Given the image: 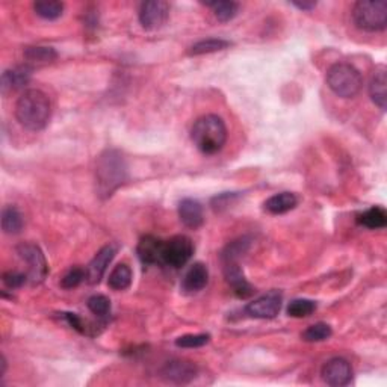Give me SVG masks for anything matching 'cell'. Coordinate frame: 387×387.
<instances>
[{
	"instance_id": "cell-1",
	"label": "cell",
	"mask_w": 387,
	"mask_h": 387,
	"mask_svg": "<svg viewBox=\"0 0 387 387\" xmlns=\"http://www.w3.org/2000/svg\"><path fill=\"white\" fill-rule=\"evenodd\" d=\"M52 115L49 97L39 90H28L15 105V117L23 128L30 132L43 130Z\"/></svg>"
},
{
	"instance_id": "cell-2",
	"label": "cell",
	"mask_w": 387,
	"mask_h": 387,
	"mask_svg": "<svg viewBox=\"0 0 387 387\" xmlns=\"http://www.w3.org/2000/svg\"><path fill=\"white\" fill-rule=\"evenodd\" d=\"M128 179V165L117 150H106L96 167V188L101 199H108Z\"/></svg>"
},
{
	"instance_id": "cell-3",
	"label": "cell",
	"mask_w": 387,
	"mask_h": 387,
	"mask_svg": "<svg viewBox=\"0 0 387 387\" xmlns=\"http://www.w3.org/2000/svg\"><path fill=\"white\" fill-rule=\"evenodd\" d=\"M191 138L201 153H219L227 141V128L223 118L218 115H204L199 118L191 130Z\"/></svg>"
},
{
	"instance_id": "cell-4",
	"label": "cell",
	"mask_w": 387,
	"mask_h": 387,
	"mask_svg": "<svg viewBox=\"0 0 387 387\" xmlns=\"http://www.w3.org/2000/svg\"><path fill=\"white\" fill-rule=\"evenodd\" d=\"M327 85L337 97L353 99L363 86L360 71L346 62H337L327 71Z\"/></svg>"
},
{
	"instance_id": "cell-5",
	"label": "cell",
	"mask_w": 387,
	"mask_h": 387,
	"mask_svg": "<svg viewBox=\"0 0 387 387\" xmlns=\"http://www.w3.org/2000/svg\"><path fill=\"white\" fill-rule=\"evenodd\" d=\"M353 19L359 29L366 32H380L387 26V2H357L354 5Z\"/></svg>"
},
{
	"instance_id": "cell-6",
	"label": "cell",
	"mask_w": 387,
	"mask_h": 387,
	"mask_svg": "<svg viewBox=\"0 0 387 387\" xmlns=\"http://www.w3.org/2000/svg\"><path fill=\"white\" fill-rule=\"evenodd\" d=\"M194 255V244L188 236L179 235L163 244L162 260L172 268L185 266Z\"/></svg>"
},
{
	"instance_id": "cell-7",
	"label": "cell",
	"mask_w": 387,
	"mask_h": 387,
	"mask_svg": "<svg viewBox=\"0 0 387 387\" xmlns=\"http://www.w3.org/2000/svg\"><path fill=\"white\" fill-rule=\"evenodd\" d=\"M17 252L29 266L28 280L32 284L41 283L46 279L47 272H49V266H47L43 251L34 244H21L17 247Z\"/></svg>"
},
{
	"instance_id": "cell-8",
	"label": "cell",
	"mask_w": 387,
	"mask_h": 387,
	"mask_svg": "<svg viewBox=\"0 0 387 387\" xmlns=\"http://www.w3.org/2000/svg\"><path fill=\"white\" fill-rule=\"evenodd\" d=\"M283 295L279 290H271L268 294L259 297L255 301H251L246 312L248 317L256 319H272L277 317L281 309Z\"/></svg>"
},
{
	"instance_id": "cell-9",
	"label": "cell",
	"mask_w": 387,
	"mask_h": 387,
	"mask_svg": "<svg viewBox=\"0 0 387 387\" xmlns=\"http://www.w3.org/2000/svg\"><path fill=\"white\" fill-rule=\"evenodd\" d=\"M170 17V5L163 0H150L139 6V21L144 29L156 30L162 28Z\"/></svg>"
},
{
	"instance_id": "cell-10",
	"label": "cell",
	"mask_w": 387,
	"mask_h": 387,
	"mask_svg": "<svg viewBox=\"0 0 387 387\" xmlns=\"http://www.w3.org/2000/svg\"><path fill=\"white\" fill-rule=\"evenodd\" d=\"M322 380L333 387L348 386L353 380V368L350 361L342 357L328 360L322 368Z\"/></svg>"
},
{
	"instance_id": "cell-11",
	"label": "cell",
	"mask_w": 387,
	"mask_h": 387,
	"mask_svg": "<svg viewBox=\"0 0 387 387\" xmlns=\"http://www.w3.org/2000/svg\"><path fill=\"white\" fill-rule=\"evenodd\" d=\"M199 369L192 361L188 360H171L167 361L161 369V377L165 381L176 384H188L195 380Z\"/></svg>"
},
{
	"instance_id": "cell-12",
	"label": "cell",
	"mask_w": 387,
	"mask_h": 387,
	"mask_svg": "<svg viewBox=\"0 0 387 387\" xmlns=\"http://www.w3.org/2000/svg\"><path fill=\"white\" fill-rule=\"evenodd\" d=\"M115 255H117V246H114V244H109V246H105L101 248L96 255V257L91 260L88 268L85 270L86 281L90 284L100 283V280L103 279L109 264L114 260Z\"/></svg>"
},
{
	"instance_id": "cell-13",
	"label": "cell",
	"mask_w": 387,
	"mask_h": 387,
	"mask_svg": "<svg viewBox=\"0 0 387 387\" xmlns=\"http://www.w3.org/2000/svg\"><path fill=\"white\" fill-rule=\"evenodd\" d=\"M224 272H226L227 283L230 284L233 292L239 298H248L255 294V289H252L251 284L246 280V277H244L241 268L235 260H227Z\"/></svg>"
},
{
	"instance_id": "cell-14",
	"label": "cell",
	"mask_w": 387,
	"mask_h": 387,
	"mask_svg": "<svg viewBox=\"0 0 387 387\" xmlns=\"http://www.w3.org/2000/svg\"><path fill=\"white\" fill-rule=\"evenodd\" d=\"M30 77H32V68L28 66H20L6 70L2 75V92H14L19 91L30 82Z\"/></svg>"
},
{
	"instance_id": "cell-15",
	"label": "cell",
	"mask_w": 387,
	"mask_h": 387,
	"mask_svg": "<svg viewBox=\"0 0 387 387\" xmlns=\"http://www.w3.org/2000/svg\"><path fill=\"white\" fill-rule=\"evenodd\" d=\"M163 241L155 238V236H144L138 244V256L144 265L163 264Z\"/></svg>"
},
{
	"instance_id": "cell-16",
	"label": "cell",
	"mask_w": 387,
	"mask_h": 387,
	"mask_svg": "<svg viewBox=\"0 0 387 387\" xmlns=\"http://www.w3.org/2000/svg\"><path fill=\"white\" fill-rule=\"evenodd\" d=\"M179 218L188 228L197 230L204 223L203 206L194 199L181 200L179 204Z\"/></svg>"
},
{
	"instance_id": "cell-17",
	"label": "cell",
	"mask_w": 387,
	"mask_h": 387,
	"mask_svg": "<svg viewBox=\"0 0 387 387\" xmlns=\"http://www.w3.org/2000/svg\"><path fill=\"white\" fill-rule=\"evenodd\" d=\"M209 281V271L206 265L203 264H194L189 270L186 271L183 283H181V288L185 292L189 294H194V292H200L201 289L206 288V284Z\"/></svg>"
},
{
	"instance_id": "cell-18",
	"label": "cell",
	"mask_w": 387,
	"mask_h": 387,
	"mask_svg": "<svg viewBox=\"0 0 387 387\" xmlns=\"http://www.w3.org/2000/svg\"><path fill=\"white\" fill-rule=\"evenodd\" d=\"M298 204V197L292 192H280L270 197L265 201V210L272 213V215H281V213H286L294 210Z\"/></svg>"
},
{
	"instance_id": "cell-19",
	"label": "cell",
	"mask_w": 387,
	"mask_h": 387,
	"mask_svg": "<svg viewBox=\"0 0 387 387\" xmlns=\"http://www.w3.org/2000/svg\"><path fill=\"white\" fill-rule=\"evenodd\" d=\"M369 96L373 99L374 103L380 108L386 109V101H387V79H386V70L384 67H380L375 75L370 79L369 83Z\"/></svg>"
},
{
	"instance_id": "cell-20",
	"label": "cell",
	"mask_w": 387,
	"mask_h": 387,
	"mask_svg": "<svg viewBox=\"0 0 387 387\" xmlns=\"http://www.w3.org/2000/svg\"><path fill=\"white\" fill-rule=\"evenodd\" d=\"M58 58V53L52 47H28L25 50V59L32 66H47Z\"/></svg>"
},
{
	"instance_id": "cell-21",
	"label": "cell",
	"mask_w": 387,
	"mask_h": 387,
	"mask_svg": "<svg viewBox=\"0 0 387 387\" xmlns=\"http://www.w3.org/2000/svg\"><path fill=\"white\" fill-rule=\"evenodd\" d=\"M108 284L110 289L114 290H126L132 284V270L129 265L120 264L117 265L112 272L109 274Z\"/></svg>"
},
{
	"instance_id": "cell-22",
	"label": "cell",
	"mask_w": 387,
	"mask_h": 387,
	"mask_svg": "<svg viewBox=\"0 0 387 387\" xmlns=\"http://www.w3.org/2000/svg\"><path fill=\"white\" fill-rule=\"evenodd\" d=\"M23 215L15 206H6L2 212V228L6 235H17L21 232Z\"/></svg>"
},
{
	"instance_id": "cell-23",
	"label": "cell",
	"mask_w": 387,
	"mask_h": 387,
	"mask_svg": "<svg viewBox=\"0 0 387 387\" xmlns=\"http://www.w3.org/2000/svg\"><path fill=\"white\" fill-rule=\"evenodd\" d=\"M359 223L365 226L370 230H377V228H384L387 226V213L383 208H370L366 212H363L359 217Z\"/></svg>"
},
{
	"instance_id": "cell-24",
	"label": "cell",
	"mask_w": 387,
	"mask_h": 387,
	"mask_svg": "<svg viewBox=\"0 0 387 387\" xmlns=\"http://www.w3.org/2000/svg\"><path fill=\"white\" fill-rule=\"evenodd\" d=\"M34 11L44 20H57L64 12V3L57 0H39L34 3Z\"/></svg>"
},
{
	"instance_id": "cell-25",
	"label": "cell",
	"mask_w": 387,
	"mask_h": 387,
	"mask_svg": "<svg viewBox=\"0 0 387 387\" xmlns=\"http://www.w3.org/2000/svg\"><path fill=\"white\" fill-rule=\"evenodd\" d=\"M227 47H230V43L226 39H217V38H208L203 41L195 43L191 49H189V54L192 57H199V54H208V53H215L219 50H224Z\"/></svg>"
},
{
	"instance_id": "cell-26",
	"label": "cell",
	"mask_w": 387,
	"mask_h": 387,
	"mask_svg": "<svg viewBox=\"0 0 387 387\" xmlns=\"http://www.w3.org/2000/svg\"><path fill=\"white\" fill-rule=\"evenodd\" d=\"M219 21H230L239 12V5L236 2H206Z\"/></svg>"
},
{
	"instance_id": "cell-27",
	"label": "cell",
	"mask_w": 387,
	"mask_h": 387,
	"mask_svg": "<svg viewBox=\"0 0 387 387\" xmlns=\"http://www.w3.org/2000/svg\"><path fill=\"white\" fill-rule=\"evenodd\" d=\"M315 310H317V303L306 298L294 299V301L288 306V315L292 318H307L310 317Z\"/></svg>"
},
{
	"instance_id": "cell-28",
	"label": "cell",
	"mask_w": 387,
	"mask_h": 387,
	"mask_svg": "<svg viewBox=\"0 0 387 387\" xmlns=\"http://www.w3.org/2000/svg\"><path fill=\"white\" fill-rule=\"evenodd\" d=\"M331 335H333V330H331L328 324L318 322L313 324V326H310L304 331L303 339L306 342H322L331 337Z\"/></svg>"
},
{
	"instance_id": "cell-29",
	"label": "cell",
	"mask_w": 387,
	"mask_h": 387,
	"mask_svg": "<svg viewBox=\"0 0 387 387\" xmlns=\"http://www.w3.org/2000/svg\"><path fill=\"white\" fill-rule=\"evenodd\" d=\"M86 306H88L90 312L96 315L97 318H106L110 313V299L105 295H92Z\"/></svg>"
},
{
	"instance_id": "cell-30",
	"label": "cell",
	"mask_w": 387,
	"mask_h": 387,
	"mask_svg": "<svg viewBox=\"0 0 387 387\" xmlns=\"http://www.w3.org/2000/svg\"><path fill=\"white\" fill-rule=\"evenodd\" d=\"M209 335H185L176 339V345L180 348H200L209 342Z\"/></svg>"
},
{
	"instance_id": "cell-31",
	"label": "cell",
	"mask_w": 387,
	"mask_h": 387,
	"mask_svg": "<svg viewBox=\"0 0 387 387\" xmlns=\"http://www.w3.org/2000/svg\"><path fill=\"white\" fill-rule=\"evenodd\" d=\"M83 280H86V272L82 268H71V270L64 275L61 281V286L64 289H73L79 286Z\"/></svg>"
},
{
	"instance_id": "cell-32",
	"label": "cell",
	"mask_w": 387,
	"mask_h": 387,
	"mask_svg": "<svg viewBox=\"0 0 387 387\" xmlns=\"http://www.w3.org/2000/svg\"><path fill=\"white\" fill-rule=\"evenodd\" d=\"M28 281V274H20V272H6L3 274V283L5 286H8L10 289H15V288H20L23 286Z\"/></svg>"
},
{
	"instance_id": "cell-33",
	"label": "cell",
	"mask_w": 387,
	"mask_h": 387,
	"mask_svg": "<svg viewBox=\"0 0 387 387\" xmlns=\"http://www.w3.org/2000/svg\"><path fill=\"white\" fill-rule=\"evenodd\" d=\"M64 317L68 321V324L71 327H73L75 330H77L79 333H82V335H88V327H86V324L82 318H79L76 313H64Z\"/></svg>"
},
{
	"instance_id": "cell-34",
	"label": "cell",
	"mask_w": 387,
	"mask_h": 387,
	"mask_svg": "<svg viewBox=\"0 0 387 387\" xmlns=\"http://www.w3.org/2000/svg\"><path fill=\"white\" fill-rule=\"evenodd\" d=\"M294 5L303 11H312L317 6V2H294Z\"/></svg>"
}]
</instances>
